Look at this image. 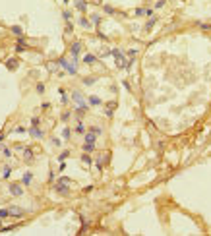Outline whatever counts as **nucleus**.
I'll list each match as a JSON object with an SVG mask.
<instances>
[{
	"mask_svg": "<svg viewBox=\"0 0 211 236\" xmlns=\"http://www.w3.org/2000/svg\"><path fill=\"white\" fill-rule=\"evenodd\" d=\"M70 99L74 101V106H79V109H83V110H89V105H87V99L85 95L79 89H74L70 93Z\"/></svg>",
	"mask_w": 211,
	"mask_h": 236,
	"instance_id": "1",
	"label": "nucleus"
},
{
	"mask_svg": "<svg viewBox=\"0 0 211 236\" xmlns=\"http://www.w3.org/2000/svg\"><path fill=\"white\" fill-rule=\"evenodd\" d=\"M82 48H83V43L79 41V39H76L74 43L70 45V56H72V64H76L78 66V62H79V56H82Z\"/></svg>",
	"mask_w": 211,
	"mask_h": 236,
	"instance_id": "2",
	"label": "nucleus"
},
{
	"mask_svg": "<svg viewBox=\"0 0 211 236\" xmlns=\"http://www.w3.org/2000/svg\"><path fill=\"white\" fill-rule=\"evenodd\" d=\"M56 64H58V68L64 70L66 74H70V76H78V66H76V64H72V62H68L66 58H64V56L56 58Z\"/></svg>",
	"mask_w": 211,
	"mask_h": 236,
	"instance_id": "3",
	"label": "nucleus"
},
{
	"mask_svg": "<svg viewBox=\"0 0 211 236\" xmlns=\"http://www.w3.org/2000/svg\"><path fill=\"white\" fill-rule=\"evenodd\" d=\"M8 192L14 196V197H21L25 194V190H23V184L21 182H10V186H8Z\"/></svg>",
	"mask_w": 211,
	"mask_h": 236,
	"instance_id": "4",
	"label": "nucleus"
},
{
	"mask_svg": "<svg viewBox=\"0 0 211 236\" xmlns=\"http://www.w3.org/2000/svg\"><path fill=\"white\" fill-rule=\"evenodd\" d=\"M53 188H54V192H56V194H62V196H68V194H70V184H66V182L54 180Z\"/></svg>",
	"mask_w": 211,
	"mask_h": 236,
	"instance_id": "5",
	"label": "nucleus"
},
{
	"mask_svg": "<svg viewBox=\"0 0 211 236\" xmlns=\"http://www.w3.org/2000/svg\"><path fill=\"white\" fill-rule=\"evenodd\" d=\"M8 211H10V217H14V219H23L27 215V211L23 209V207H19V205H10Z\"/></svg>",
	"mask_w": 211,
	"mask_h": 236,
	"instance_id": "6",
	"label": "nucleus"
},
{
	"mask_svg": "<svg viewBox=\"0 0 211 236\" xmlns=\"http://www.w3.org/2000/svg\"><path fill=\"white\" fill-rule=\"evenodd\" d=\"M27 134L31 135V138H35V139H43V138H45V130L39 128V126H29L27 128Z\"/></svg>",
	"mask_w": 211,
	"mask_h": 236,
	"instance_id": "7",
	"label": "nucleus"
},
{
	"mask_svg": "<svg viewBox=\"0 0 211 236\" xmlns=\"http://www.w3.org/2000/svg\"><path fill=\"white\" fill-rule=\"evenodd\" d=\"M108 163V153H101L97 159H95V167L99 172H103V168H105V164Z\"/></svg>",
	"mask_w": 211,
	"mask_h": 236,
	"instance_id": "8",
	"label": "nucleus"
},
{
	"mask_svg": "<svg viewBox=\"0 0 211 236\" xmlns=\"http://www.w3.org/2000/svg\"><path fill=\"white\" fill-rule=\"evenodd\" d=\"M116 106H118V101H108V103L105 105V116H107V118H112V116H114Z\"/></svg>",
	"mask_w": 211,
	"mask_h": 236,
	"instance_id": "9",
	"label": "nucleus"
},
{
	"mask_svg": "<svg viewBox=\"0 0 211 236\" xmlns=\"http://www.w3.org/2000/svg\"><path fill=\"white\" fill-rule=\"evenodd\" d=\"M74 8L82 14V16L87 14V0H74Z\"/></svg>",
	"mask_w": 211,
	"mask_h": 236,
	"instance_id": "10",
	"label": "nucleus"
},
{
	"mask_svg": "<svg viewBox=\"0 0 211 236\" xmlns=\"http://www.w3.org/2000/svg\"><path fill=\"white\" fill-rule=\"evenodd\" d=\"M78 25H79V27H83V29H91V27H93L91 19H89V18H85V16H79V18H78Z\"/></svg>",
	"mask_w": 211,
	"mask_h": 236,
	"instance_id": "11",
	"label": "nucleus"
},
{
	"mask_svg": "<svg viewBox=\"0 0 211 236\" xmlns=\"http://www.w3.org/2000/svg\"><path fill=\"white\" fill-rule=\"evenodd\" d=\"M21 153H23V161H25V163H33V161H35V153H33L31 147H25Z\"/></svg>",
	"mask_w": 211,
	"mask_h": 236,
	"instance_id": "12",
	"label": "nucleus"
},
{
	"mask_svg": "<svg viewBox=\"0 0 211 236\" xmlns=\"http://www.w3.org/2000/svg\"><path fill=\"white\" fill-rule=\"evenodd\" d=\"M83 64H97L99 62V56L97 54H93V52H87V54H83Z\"/></svg>",
	"mask_w": 211,
	"mask_h": 236,
	"instance_id": "13",
	"label": "nucleus"
},
{
	"mask_svg": "<svg viewBox=\"0 0 211 236\" xmlns=\"http://www.w3.org/2000/svg\"><path fill=\"white\" fill-rule=\"evenodd\" d=\"M18 66H19V60H18V58H14V56H12V58H8V60H6V68H8L10 72H14V70H18Z\"/></svg>",
	"mask_w": 211,
	"mask_h": 236,
	"instance_id": "14",
	"label": "nucleus"
},
{
	"mask_svg": "<svg viewBox=\"0 0 211 236\" xmlns=\"http://www.w3.org/2000/svg\"><path fill=\"white\" fill-rule=\"evenodd\" d=\"M87 105L89 106H101L103 101H101V97H97V95H89L87 97Z\"/></svg>",
	"mask_w": 211,
	"mask_h": 236,
	"instance_id": "15",
	"label": "nucleus"
},
{
	"mask_svg": "<svg viewBox=\"0 0 211 236\" xmlns=\"http://www.w3.org/2000/svg\"><path fill=\"white\" fill-rule=\"evenodd\" d=\"M12 172H14V167H12V164H4V167H2V178H4V180H10Z\"/></svg>",
	"mask_w": 211,
	"mask_h": 236,
	"instance_id": "16",
	"label": "nucleus"
},
{
	"mask_svg": "<svg viewBox=\"0 0 211 236\" xmlns=\"http://www.w3.org/2000/svg\"><path fill=\"white\" fill-rule=\"evenodd\" d=\"M33 172H31V170H27V172H23V176H21V184H23V186H29V184H31L33 182Z\"/></svg>",
	"mask_w": 211,
	"mask_h": 236,
	"instance_id": "17",
	"label": "nucleus"
},
{
	"mask_svg": "<svg viewBox=\"0 0 211 236\" xmlns=\"http://www.w3.org/2000/svg\"><path fill=\"white\" fill-rule=\"evenodd\" d=\"M83 141H85V143H95V141H97V135L87 130V132L83 134Z\"/></svg>",
	"mask_w": 211,
	"mask_h": 236,
	"instance_id": "18",
	"label": "nucleus"
},
{
	"mask_svg": "<svg viewBox=\"0 0 211 236\" xmlns=\"http://www.w3.org/2000/svg\"><path fill=\"white\" fill-rule=\"evenodd\" d=\"M157 25V16H153V18H149L147 21H145V25H143V29L145 31H151V29H153V27Z\"/></svg>",
	"mask_w": 211,
	"mask_h": 236,
	"instance_id": "19",
	"label": "nucleus"
},
{
	"mask_svg": "<svg viewBox=\"0 0 211 236\" xmlns=\"http://www.w3.org/2000/svg\"><path fill=\"white\" fill-rule=\"evenodd\" d=\"M58 95H60V103L62 105H68L70 103V97L66 95V89H64V87H58Z\"/></svg>",
	"mask_w": 211,
	"mask_h": 236,
	"instance_id": "20",
	"label": "nucleus"
},
{
	"mask_svg": "<svg viewBox=\"0 0 211 236\" xmlns=\"http://www.w3.org/2000/svg\"><path fill=\"white\" fill-rule=\"evenodd\" d=\"M116 68H118V70H128V58H126V54L122 56V58L116 60Z\"/></svg>",
	"mask_w": 211,
	"mask_h": 236,
	"instance_id": "21",
	"label": "nucleus"
},
{
	"mask_svg": "<svg viewBox=\"0 0 211 236\" xmlns=\"http://www.w3.org/2000/svg\"><path fill=\"white\" fill-rule=\"evenodd\" d=\"M29 48V45H27V41L25 43H16V47H14V51H16L18 54H21V52H25Z\"/></svg>",
	"mask_w": 211,
	"mask_h": 236,
	"instance_id": "22",
	"label": "nucleus"
},
{
	"mask_svg": "<svg viewBox=\"0 0 211 236\" xmlns=\"http://www.w3.org/2000/svg\"><path fill=\"white\" fill-rule=\"evenodd\" d=\"M97 83V76H87L83 77V85L85 87H91V85H95Z\"/></svg>",
	"mask_w": 211,
	"mask_h": 236,
	"instance_id": "23",
	"label": "nucleus"
},
{
	"mask_svg": "<svg viewBox=\"0 0 211 236\" xmlns=\"http://www.w3.org/2000/svg\"><path fill=\"white\" fill-rule=\"evenodd\" d=\"M87 130H85V126H83V122H82V118H76V134H85Z\"/></svg>",
	"mask_w": 211,
	"mask_h": 236,
	"instance_id": "24",
	"label": "nucleus"
},
{
	"mask_svg": "<svg viewBox=\"0 0 211 236\" xmlns=\"http://www.w3.org/2000/svg\"><path fill=\"white\" fill-rule=\"evenodd\" d=\"M10 31H12V35H16V37H21V35H23V27L21 25H12Z\"/></svg>",
	"mask_w": 211,
	"mask_h": 236,
	"instance_id": "25",
	"label": "nucleus"
},
{
	"mask_svg": "<svg viewBox=\"0 0 211 236\" xmlns=\"http://www.w3.org/2000/svg\"><path fill=\"white\" fill-rule=\"evenodd\" d=\"M89 19H91L93 27H99V25H101V21H103V18H101L99 14H91V18H89Z\"/></svg>",
	"mask_w": 211,
	"mask_h": 236,
	"instance_id": "26",
	"label": "nucleus"
},
{
	"mask_svg": "<svg viewBox=\"0 0 211 236\" xmlns=\"http://www.w3.org/2000/svg\"><path fill=\"white\" fill-rule=\"evenodd\" d=\"M82 163L85 164V167H91V164H93V159H91V153H83V155H82Z\"/></svg>",
	"mask_w": 211,
	"mask_h": 236,
	"instance_id": "27",
	"label": "nucleus"
},
{
	"mask_svg": "<svg viewBox=\"0 0 211 236\" xmlns=\"http://www.w3.org/2000/svg\"><path fill=\"white\" fill-rule=\"evenodd\" d=\"M111 56H114V60H118V58H122V56H124V51H120L118 47H114L112 51H111Z\"/></svg>",
	"mask_w": 211,
	"mask_h": 236,
	"instance_id": "28",
	"label": "nucleus"
},
{
	"mask_svg": "<svg viewBox=\"0 0 211 236\" xmlns=\"http://www.w3.org/2000/svg\"><path fill=\"white\" fill-rule=\"evenodd\" d=\"M62 139L64 141H68V139H72V128H62Z\"/></svg>",
	"mask_w": 211,
	"mask_h": 236,
	"instance_id": "29",
	"label": "nucleus"
},
{
	"mask_svg": "<svg viewBox=\"0 0 211 236\" xmlns=\"http://www.w3.org/2000/svg\"><path fill=\"white\" fill-rule=\"evenodd\" d=\"M103 12L107 14V16H114V14H116L114 6H111V4H103Z\"/></svg>",
	"mask_w": 211,
	"mask_h": 236,
	"instance_id": "30",
	"label": "nucleus"
},
{
	"mask_svg": "<svg viewBox=\"0 0 211 236\" xmlns=\"http://www.w3.org/2000/svg\"><path fill=\"white\" fill-rule=\"evenodd\" d=\"M82 149H83V153H93V151L97 149V145H95V143H83Z\"/></svg>",
	"mask_w": 211,
	"mask_h": 236,
	"instance_id": "31",
	"label": "nucleus"
},
{
	"mask_svg": "<svg viewBox=\"0 0 211 236\" xmlns=\"http://www.w3.org/2000/svg\"><path fill=\"white\" fill-rule=\"evenodd\" d=\"M72 116H74V112H72V110H64V112L60 114V120H62V122H68Z\"/></svg>",
	"mask_w": 211,
	"mask_h": 236,
	"instance_id": "32",
	"label": "nucleus"
},
{
	"mask_svg": "<svg viewBox=\"0 0 211 236\" xmlns=\"http://www.w3.org/2000/svg\"><path fill=\"white\" fill-rule=\"evenodd\" d=\"M56 68H58L56 60H54V62H49V64H47V70H49L50 74H58V70H56Z\"/></svg>",
	"mask_w": 211,
	"mask_h": 236,
	"instance_id": "33",
	"label": "nucleus"
},
{
	"mask_svg": "<svg viewBox=\"0 0 211 236\" xmlns=\"http://www.w3.org/2000/svg\"><path fill=\"white\" fill-rule=\"evenodd\" d=\"M62 18H64V21H72L74 12H72V10H62Z\"/></svg>",
	"mask_w": 211,
	"mask_h": 236,
	"instance_id": "34",
	"label": "nucleus"
},
{
	"mask_svg": "<svg viewBox=\"0 0 211 236\" xmlns=\"http://www.w3.org/2000/svg\"><path fill=\"white\" fill-rule=\"evenodd\" d=\"M68 157H70V149H64V151H62L60 155L56 157V161H58V163H60V161H66Z\"/></svg>",
	"mask_w": 211,
	"mask_h": 236,
	"instance_id": "35",
	"label": "nucleus"
},
{
	"mask_svg": "<svg viewBox=\"0 0 211 236\" xmlns=\"http://www.w3.org/2000/svg\"><path fill=\"white\" fill-rule=\"evenodd\" d=\"M64 33H66V35L74 33V23H72V21H66V25H64Z\"/></svg>",
	"mask_w": 211,
	"mask_h": 236,
	"instance_id": "36",
	"label": "nucleus"
},
{
	"mask_svg": "<svg viewBox=\"0 0 211 236\" xmlns=\"http://www.w3.org/2000/svg\"><path fill=\"white\" fill-rule=\"evenodd\" d=\"M62 138H56V135H53V138H50V143H53L54 147H62Z\"/></svg>",
	"mask_w": 211,
	"mask_h": 236,
	"instance_id": "37",
	"label": "nucleus"
},
{
	"mask_svg": "<svg viewBox=\"0 0 211 236\" xmlns=\"http://www.w3.org/2000/svg\"><path fill=\"white\" fill-rule=\"evenodd\" d=\"M2 155L6 157V159H12V157H14V151H12L10 147H6V145H4V149H2Z\"/></svg>",
	"mask_w": 211,
	"mask_h": 236,
	"instance_id": "38",
	"label": "nucleus"
},
{
	"mask_svg": "<svg viewBox=\"0 0 211 236\" xmlns=\"http://www.w3.org/2000/svg\"><path fill=\"white\" fill-rule=\"evenodd\" d=\"M196 25H198L201 31H211V23H203V21H198Z\"/></svg>",
	"mask_w": 211,
	"mask_h": 236,
	"instance_id": "39",
	"label": "nucleus"
},
{
	"mask_svg": "<svg viewBox=\"0 0 211 236\" xmlns=\"http://www.w3.org/2000/svg\"><path fill=\"white\" fill-rule=\"evenodd\" d=\"M8 217H10L8 207H0V219H8Z\"/></svg>",
	"mask_w": 211,
	"mask_h": 236,
	"instance_id": "40",
	"label": "nucleus"
},
{
	"mask_svg": "<svg viewBox=\"0 0 211 236\" xmlns=\"http://www.w3.org/2000/svg\"><path fill=\"white\" fill-rule=\"evenodd\" d=\"M89 132H93L95 135H103V128H101V126H91Z\"/></svg>",
	"mask_w": 211,
	"mask_h": 236,
	"instance_id": "41",
	"label": "nucleus"
},
{
	"mask_svg": "<svg viewBox=\"0 0 211 236\" xmlns=\"http://www.w3.org/2000/svg\"><path fill=\"white\" fill-rule=\"evenodd\" d=\"M35 91H37L39 95H43V93H45V83H43V81H39L37 85H35Z\"/></svg>",
	"mask_w": 211,
	"mask_h": 236,
	"instance_id": "42",
	"label": "nucleus"
},
{
	"mask_svg": "<svg viewBox=\"0 0 211 236\" xmlns=\"http://www.w3.org/2000/svg\"><path fill=\"white\" fill-rule=\"evenodd\" d=\"M126 54H128V58H136V56H137V48H128Z\"/></svg>",
	"mask_w": 211,
	"mask_h": 236,
	"instance_id": "43",
	"label": "nucleus"
},
{
	"mask_svg": "<svg viewBox=\"0 0 211 236\" xmlns=\"http://www.w3.org/2000/svg\"><path fill=\"white\" fill-rule=\"evenodd\" d=\"M12 132H16V134H27V128L25 126H16Z\"/></svg>",
	"mask_w": 211,
	"mask_h": 236,
	"instance_id": "44",
	"label": "nucleus"
},
{
	"mask_svg": "<svg viewBox=\"0 0 211 236\" xmlns=\"http://www.w3.org/2000/svg\"><path fill=\"white\" fill-rule=\"evenodd\" d=\"M111 51H112V48H103L101 54H99V58H107V56H111Z\"/></svg>",
	"mask_w": 211,
	"mask_h": 236,
	"instance_id": "45",
	"label": "nucleus"
},
{
	"mask_svg": "<svg viewBox=\"0 0 211 236\" xmlns=\"http://www.w3.org/2000/svg\"><path fill=\"white\" fill-rule=\"evenodd\" d=\"M134 16H136V18L145 16V8H136V10H134Z\"/></svg>",
	"mask_w": 211,
	"mask_h": 236,
	"instance_id": "46",
	"label": "nucleus"
},
{
	"mask_svg": "<svg viewBox=\"0 0 211 236\" xmlns=\"http://www.w3.org/2000/svg\"><path fill=\"white\" fill-rule=\"evenodd\" d=\"M29 122H31V126H41V118H39V116H31V120H29Z\"/></svg>",
	"mask_w": 211,
	"mask_h": 236,
	"instance_id": "47",
	"label": "nucleus"
},
{
	"mask_svg": "<svg viewBox=\"0 0 211 236\" xmlns=\"http://www.w3.org/2000/svg\"><path fill=\"white\" fill-rule=\"evenodd\" d=\"M95 29H97V37H99L101 41H108V37H107V35H105L103 31H101V29H99V27H95Z\"/></svg>",
	"mask_w": 211,
	"mask_h": 236,
	"instance_id": "48",
	"label": "nucleus"
},
{
	"mask_svg": "<svg viewBox=\"0 0 211 236\" xmlns=\"http://www.w3.org/2000/svg\"><path fill=\"white\" fill-rule=\"evenodd\" d=\"M64 170H66V161H60V163H58V174L64 172Z\"/></svg>",
	"mask_w": 211,
	"mask_h": 236,
	"instance_id": "49",
	"label": "nucleus"
},
{
	"mask_svg": "<svg viewBox=\"0 0 211 236\" xmlns=\"http://www.w3.org/2000/svg\"><path fill=\"white\" fill-rule=\"evenodd\" d=\"M165 4H167V0H157V2H155V10H161Z\"/></svg>",
	"mask_w": 211,
	"mask_h": 236,
	"instance_id": "50",
	"label": "nucleus"
},
{
	"mask_svg": "<svg viewBox=\"0 0 211 236\" xmlns=\"http://www.w3.org/2000/svg\"><path fill=\"white\" fill-rule=\"evenodd\" d=\"M56 180H60V182H66V184H72V178H68V176H58Z\"/></svg>",
	"mask_w": 211,
	"mask_h": 236,
	"instance_id": "51",
	"label": "nucleus"
},
{
	"mask_svg": "<svg viewBox=\"0 0 211 236\" xmlns=\"http://www.w3.org/2000/svg\"><path fill=\"white\" fill-rule=\"evenodd\" d=\"M54 180H56V172H53V170H50V172H49V182L54 184Z\"/></svg>",
	"mask_w": 211,
	"mask_h": 236,
	"instance_id": "52",
	"label": "nucleus"
},
{
	"mask_svg": "<svg viewBox=\"0 0 211 236\" xmlns=\"http://www.w3.org/2000/svg\"><path fill=\"white\" fill-rule=\"evenodd\" d=\"M145 16H147V18H153V16H155V14H153V8H145Z\"/></svg>",
	"mask_w": 211,
	"mask_h": 236,
	"instance_id": "53",
	"label": "nucleus"
},
{
	"mask_svg": "<svg viewBox=\"0 0 211 236\" xmlns=\"http://www.w3.org/2000/svg\"><path fill=\"white\" fill-rule=\"evenodd\" d=\"M93 190H95V186H85V188H83V192H85V194H89V192H93Z\"/></svg>",
	"mask_w": 211,
	"mask_h": 236,
	"instance_id": "54",
	"label": "nucleus"
},
{
	"mask_svg": "<svg viewBox=\"0 0 211 236\" xmlns=\"http://www.w3.org/2000/svg\"><path fill=\"white\" fill-rule=\"evenodd\" d=\"M122 85H124V89H128V91H132V85H130V83H128L126 80H124V81H122Z\"/></svg>",
	"mask_w": 211,
	"mask_h": 236,
	"instance_id": "55",
	"label": "nucleus"
},
{
	"mask_svg": "<svg viewBox=\"0 0 211 236\" xmlns=\"http://www.w3.org/2000/svg\"><path fill=\"white\" fill-rule=\"evenodd\" d=\"M50 109V103H43L41 105V110H49Z\"/></svg>",
	"mask_w": 211,
	"mask_h": 236,
	"instance_id": "56",
	"label": "nucleus"
},
{
	"mask_svg": "<svg viewBox=\"0 0 211 236\" xmlns=\"http://www.w3.org/2000/svg\"><path fill=\"white\" fill-rule=\"evenodd\" d=\"M14 149H16V151H23V149H25V145H16Z\"/></svg>",
	"mask_w": 211,
	"mask_h": 236,
	"instance_id": "57",
	"label": "nucleus"
},
{
	"mask_svg": "<svg viewBox=\"0 0 211 236\" xmlns=\"http://www.w3.org/2000/svg\"><path fill=\"white\" fill-rule=\"evenodd\" d=\"M4 138H6V134H4V132H0V143L4 141Z\"/></svg>",
	"mask_w": 211,
	"mask_h": 236,
	"instance_id": "58",
	"label": "nucleus"
},
{
	"mask_svg": "<svg viewBox=\"0 0 211 236\" xmlns=\"http://www.w3.org/2000/svg\"><path fill=\"white\" fill-rule=\"evenodd\" d=\"M93 2H95V4H101V6H103V0H93Z\"/></svg>",
	"mask_w": 211,
	"mask_h": 236,
	"instance_id": "59",
	"label": "nucleus"
},
{
	"mask_svg": "<svg viewBox=\"0 0 211 236\" xmlns=\"http://www.w3.org/2000/svg\"><path fill=\"white\" fill-rule=\"evenodd\" d=\"M0 228H2V219H0Z\"/></svg>",
	"mask_w": 211,
	"mask_h": 236,
	"instance_id": "60",
	"label": "nucleus"
},
{
	"mask_svg": "<svg viewBox=\"0 0 211 236\" xmlns=\"http://www.w3.org/2000/svg\"><path fill=\"white\" fill-rule=\"evenodd\" d=\"M68 2H70V0H64V4H68Z\"/></svg>",
	"mask_w": 211,
	"mask_h": 236,
	"instance_id": "61",
	"label": "nucleus"
}]
</instances>
